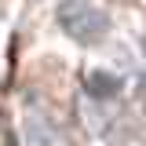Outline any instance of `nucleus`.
Listing matches in <instances>:
<instances>
[{"label":"nucleus","mask_w":146,"mask_h":146,"mask_svg":"<svg viewBox=\"0 0 146 146\" xmlns=\"http://www.w3.org/2000/svg\"><path fill=\"white\" fill-rule=\"evenodd\" d=\"M58 22H62L66 33H70L73 40H80V44H95L99 36H106V15H102L99 7H91V4H80V0L62 4V7H58Z\"/></svg>","instance_id":"f257e3e1"},{"label":"nucleus","mask_w":146,"mask_h":146,"mask_svg":"<svg viewBox=\"0 0 146 146\" xmlns=\"http://www.w3.org/2000/svg\"><path fill=\"white\" fill-rule=\"evenodd\" d=\"M26 139H29L33 146H48V143H51V131L44 128L40 113H29V117H26Z\"/></svg>","instance_id":"f03ea898"}]
</instances>
